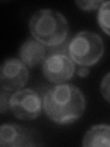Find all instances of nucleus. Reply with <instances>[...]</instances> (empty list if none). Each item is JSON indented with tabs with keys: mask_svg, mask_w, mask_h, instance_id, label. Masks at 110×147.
<instances>
[{
	"mask_svg": "<svg viewBox=\"0 0 110 147\" xmlns=\"http://www.w3.org/2000/svg\"><path fill=\"white\" fill-rule=\"evenodd\" d=\"M43 109L50 119L59 124H67L82 115L85 99L84 94L75 86L59 84L45 93Z\"/></svg>",
	"mask_w": 110,
	"mask_h": 147,
	"instance_id": "1",
	"label": "nucleus"
},
{
	"mask_svg": "<svg viewBox=\"0 0 110 147\" xmlns=\"http://www.w3.org/2000/svg\"><path fill=\"white\" fill-rule=\"evenodd\" d=\"M33 38L47 46L62 43L69 30L68 21L62 13L45 8L35 12L29 23Z\"/></svg>",
	"mask_w": 110,
	"mask_h": 147,
	"instance_id": "2",
	"label": "nucleus"
},
{
	"mask_svg": "<svg viewBox=\"0 0 110 147\" xmlns=\"http://www.w3.org/2000/svg\"><path fill=\"white\" fill-rule=\"evenodd\" d=\"M105 46L101 37L84 30L77 33L69 43V54L72 61L82 66H91L102 57Z\"/></svg>",
	"mask_w": 110,
	"mask_h": 147,
	"instance_id": "3",
	"label": "nucleus"
},
{
	"mask_svg": "<svg viewBox=\"0 0 110 147\" xmlns=\"http://www.w3.org/2000/svg\"><path fill=\"white\" fill-rule=\"evenodd\" d=\"M43 101L33 89H22L9 98V109L14 116L23 121L34 119L41 112Z\"/></svg>",
	"mask_w": 110,
	"mask_h": 147,
	"instance_id": "4",
	"label": "nucleus"
},
{
	"mask_svg": "<svg viewBox=\"0 0 110 147\" xmlns=\"http://www.w3.org/2000/svg\"><path fill=\"white\" fill-rule=\"evenodd\" d=\"M42 71L50 82L59 85L71 79L75 72V65L72 59L67 54L56 53L45 59Z\"/></svg>",
	"mask_w": 110,
	"mask_h": 147,
	"instance_id": "5",
	"label": "nucleus"
},
{
	"mask_svg": "<svg viewBox=\"0 0 110 147\" xmlns=\"http://www.w3.org/2000/svg\"><path fill=\"white\" fill-rule=\"evenodd\" d=\"M29 79L27 65L21 60L9 58L0 67V84L6 91H18Z\"/></svg>",
	"mask_w": 110,
	"mask_h": 147,
	"instance_id": "6",
	"label": "nucleus"
},
{
	"mask_svg": "<svg viewBox=\"0 0 110 147\" xmlns=\"http://www.w3.org/2000/svg\"><path fill=\"white\" fill-rule=\"evenodd\" d=\"M33 137L31 133L17 124L4 123L0 128V145L7 147L33 146Z\"/></svg>",
	"mask_w": 110,
	"mask_h": 147,
	"instance_id": "7",
	"label": "nucleus"
},
{
	"mask_svg": "<svg viewBox=\"0 0 110 147\" xmlns=\"http://www.w3.org/2000/svg\"><path fill=\"white\" fill-rule=\"evenodd\" d=\"M18 54L27 66L33 67L44 61L46 50L44 45L37 40H27L21 44Z\"/></svg>",
	"mask_w": 110,
	"mask_h": 147,
	"instance_id": "8",
	"label": "nucleus"
},
{
	"mask_svg": "<svg viewBox=\"0 0 110 147\" xmlns=\"http://www.w3.org/2000/svg\"><path fill=\"white\" fill-rule=\"evenodd\" d=\"M82 145L110 147V126L98 124L89 129L82 140Z\"/></svg>",
	"mask_w": 110,
	"mask_h": 147,
	"instance_id": "9",
	"label": "nucleus"
},
{
	"mask_svg": "<svg viewBox=\"0 0 110 147\" xmlns=\"http://www.w3.org/2000/svg\"><path fill=\"white\" fill-rule=\"evenodd\" d=\"M97 20L101 29L110 36V1L104 2V4L100 7Z\"/></svg>",
	"mask_w": 110,
	"mask_h": 147,
	"instance_id": "10",
	"label": "nucleus"
},
{
	"mask_svg": "<svg viewBox=\"0 0 110 147\" xmlns=\"http://www.w3.org/2000/svg\"><path fill=\"white\" fill-rule=\"evenodd\" d=\"M101 94L105 100L110 102V72L104 76L100 85Z\"/></svg>",
	"mask_w": 110,
	"mask_h": 147,
	"instance_id": "11",
	"label": "nucleus"
},
{
	"mask_svg": "<svg viewBox=\"0 0 110 147\" xmlns=\"http://www.w3.org/2000/svg\"><path fill=\"white\" fill-rule=\"evenodd\" d=\"M78 7L85 10H94L96 8H100V7L104 4L103 1L99 0H85V1H76Z\"/></svg>",
	"mask_w": 110,
	"mask_h": 147,
	"instance_id": "12",
	"label": "nucleus"
},
{
	"mask_svg": "<svg viewBox=\"0 0 110 147\" xmlns=\"http://www.w3.org/2000/svg\"><path fill=\"white\" fill-rule=\"evenodd\" d=\"M0 108H1V113L7 111V109H9V99H7V95L2 91L1 92V98H0Z\"/></svg>",
	"mask_w": 110,
	"mask_h": 147,
	"instance_id": "13",
	"label": "nucleus"
},
{
	"mask_svg": "<svg viewBox=\"0 0 110 147\" xmlns=\"http://www.w3.org/2000/svg\"><path fill=\"white\" fill-rule=\"evenodd\" d=\"M77 74H78V76L82 77L86 76H88V74H89V69L87 66H82L81 68H79Z\"/></svg>",
	"mask_w": 110,
	"mask_h": 147,
	"instance_id": "14",
	"label": "nucleus"
}]
</instances>
